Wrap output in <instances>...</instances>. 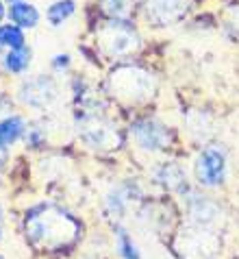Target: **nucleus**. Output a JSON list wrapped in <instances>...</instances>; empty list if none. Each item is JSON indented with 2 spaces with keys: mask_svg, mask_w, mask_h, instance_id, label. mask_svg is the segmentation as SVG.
Instances as JSON below:
<instances>
[{
  "mask_svg": "<svg viewBox=\"0 0 239 259\" xmlns=\"http://www.w3.org/2000/svg\"><path fill=\"white\" fill-rule=\"evenodd\" d=\"M81 233L78 222L59 207H37L26 218V235L35 246L57 250L70 246Z\"/></svg>",
  "mask_w": 239,
  "mask_h": 259,
  "instance_id": "f257e3e1",
  "label": "nucleus"
},
{
  "mask_svg": "<svg viewBox=\"0 0 239 259\" xmlns=\"http://www.w3.org/2000/svg\"><path fill=\"white\" fill-rule=\"evenodd\" d=\"M111 88L120 98L126 100H144L152 94L155 90V81L146 70L141 68H118L111 74Z\"/></svg>",
  "mask_w": 239,
  "mask_h": 259,
  "instance_id": "f03ea898",
  "label": "nucleus"
},
{
  "mask_svg": "<svg viewBox=\"0 0 239 259\" xmlns=\"http://www.w3.org/2000/svg\"><path fill=\"white\" fill-rule=\"evenodd\" d=\"M176 248L183 259H215L220 240L211 231H207V227H194L178 235Z\"/></svg>",
  "mask_w": 239,
  "mask_h": 259,
  "instance_id": "7ed1b4c3",
  "label": "nucleus"
},
{
  "mask_svg": "<svg viewBox=\"0 0 239 259\" xmlns=\"http://www.w3.org/2000/svg\"><path fill=\"white\" fill-rule=\"evenodd\" d=\"M103 46L109 55H128L137 48V35L126 22H109L103 31Z\"/></svg>",
  "mask_w": 239,
  "mask_h": 259,
  "instance_id": "20e7f679",
  "label": "nucleus"
},
{
  "mask_svg": "<svg viewBox=\"0 0 239 259\" xmlns=\"http://www.w3.org/2000/svg\"><path fill=\"white\" fill-rule=\"evenodd\" d=\"M224 155L215 148H207L196 161V177L202 185H217L224 179Z\"/></svg>",
  "mask_w": 239,
  "mask_h": 259,
  "instance_id": "39448f33",
  "label": "nucleus"
},
{
  "mask_svg": "<svg viewBox=\"0 0 239 259\" xmlns=\"http://www.w3.org/2000/svg\"><path fill=\"white\" fill-rule=\"evenodd\" d=\"M133 133H135L137 144L146 150H159V148L168 146V142H170V133L163 126L155 124V122H148V120L135 124Z\"/></svg>",
  "mask_w": 239,
  "mask_h": 259,
  "instance_id": "423d86ee",
  "label": "nucleus"
},
{
  "mask_svg": "<svg viewBox=\"0 0 239 259\" xmlns=\"http://www.w3.org/2000/svg\"><path fill=\"white\" fill-rule=\"evenodd\" d=\"M85 131V140L91 144V146H100V148H113L115 144H118V133L113 131V126H109L105 124V122H100V120H91V122H87V124L83 126Z\"/></svg>",
  "mask_w": 239,
  "mask_h": 259,
  "instance_id": "0eeeda50",
  "label": "nucleus"
},
{
  "mask_svg": "<svg viewBox=\"0 0 239 259\" xmlns=\"http://www.w3.org/2000/svg\"><path fill=\"white\" fill-rule=\"evenodd\" d=\"M148 9L152 11L159 22H170V20L178 18L185 9V0H150Z\"/></svg>",
  "mask_w": 239,
  "mask_h": 259,
  "instance_id": "6e6552de",
  "label": "nucleus"
},
{
  "mask_svg": "<svg viewBox=\"0 0 239 259\" xmlns=\"http://www.w3.org/2000/svg\"><path fill=\"white\" fill-rule=\"evenodd\" d=\"M9 18L13 20V24L31 28V26L37 24L39 13H37V9H35L33 5H26V3H13V5H11V9H9Z\"/></svg>",
  "mask_w": 239,
  "mask_h": 259,
  "instance_id": "1a4fd4ad",
  "label": "nucleus"
},
{
  "mask_svg": "<svg viewBox=\"0 0 239 259\" xmlns=\"http://www.w3.org/2000/svg\"><path fill=\"white\" fill-rule=\"evenodd\" d=\"M22 128H24V122L20 118H7L0 122V148H7L16 142L22 135Z\"/></svg>",
  "mask_w": 239,
  "mask_h": 259,
  "instance_id": "9d476101",
  "label": "nucleus"
},
{
  "mask_svg": "<svg viewBox=\"0 0 239 259\" xmlns=\"http://www.w3.org/2000/svg\"><path fill=\"white\" fill-rule=\"evenodd\" d=\"M0 44H3V46H11L13 50L24 48V35H22V31L18 26L5 24V26H0Z\"/></svg>",
  "mask_w": 239,
  "mask_h": 259,
  "instance_id": "9b49d317",
  "label": "nucleus"
},
{
  "mask_svg": "<svg viewBox=\"0 0 239 259\" xmlns=\"http://www.w3.org/2000/svg\"><path fill=\"white\" fill-rule=\"evenodd\" d=\"M74 13V3L72 0H61V3H57L50 7V11H48V20L53 24H61L65 18L72 16Z\"/></svg>",
  "mask_w": 239,
  "mask_h": 259,
  "instance_id": "f8f14e48",
  "label": "nucleus"
},
{
  "mask_svg": "<svg viewBox=\"0 0 239 259\" xmlns=\"http://www.w3.org/2000/svg\"><path fill=\"white\" fill-rule=\"evenodd\" d=\"M28 59H31V50H26V48L11 50L9 57H7V68L11 72H20L28 66Z\"/></svg>",
  "mask_w": 239,
  "mask_h": 259,
  "instance_id": "ddd939ff",
  "label": "nucleus"
},
{
  "mask_svg": "<svg viewBox=\"0 0 239 259\" xmlns=\"http://www.w3.org/2000/svg\"><path fill=\"white\" fill-rule=\"evenodd\" d=\"M159 181H163L165 185L174 188V185H178L180 181H183V172H180V168H176V165L168 163L161 172H159Z\"/></svg>",
  "mask_w": 239,
  "mask_h": 259,
  "instance_id": "4468645a",
  "label": "nucleus"
},
{
  "mask_svg": "<svg viewBox=\"0 0 239 259\" xmlns=\"http://www.w3.org/2000/svg\"><path fill=\"white\" fill-rule=\"evenodd\" d=\"M120 250H122V257L124 259H139V253H137L135 244L130 242L124 233H120Z\"/></svg>",
  "mask_w": 239,
  "mask_h": 259,
  "instance_id": "2eb2a0df",
  "label": "nucleus"
},
{
  "mask_svg": "<svg viewBox=\"0 0 239 259\" xmlns=\"http://www.w3.org/2000/svg\"><path fill=\"white\" fill-rule=\"evenodd\" d=\"M3 16H5V7H3V3H0V20H3Z\"/></svg>",
  "mask_w": 239,
  "mask_h": 259,
  "instance_id": "dca6fc26",
  "label": "nucleus"
},
{
  "mask_svg": "<svg viewBox=\"0 0 239 259\" xmlns=\"http://www.w3.org/2000/svg\"><path fill=\"white\" fill-rule=\"evenodd\" d=\"M0 259H3V257H0Z\"/></svg>",
  "mask_w": 239,
  "mask_h": 259,
  "instance_id": "f3484780",
  "label": "nucleus"
}]
</instances>
